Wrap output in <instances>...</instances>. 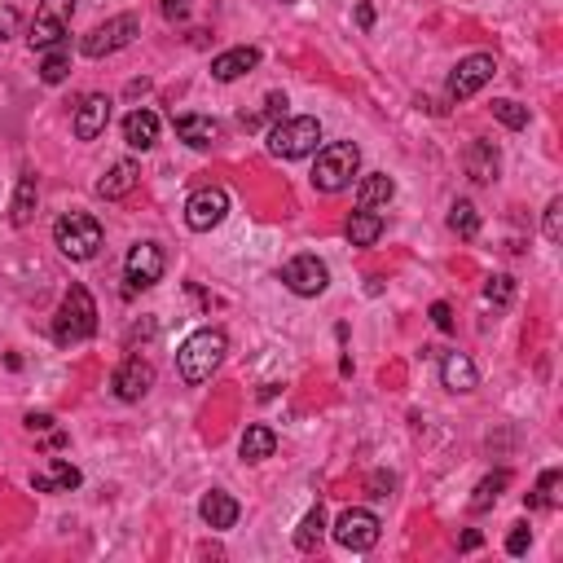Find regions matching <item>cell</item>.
<instances>
[{
	"label": "cell",
	"mask_w": 563,
	"mask_h": 563,
	"mask_svg": "<svg viewBox=\"0 0 563 563\" xmlns=\"http://www.w3.org/2000/svg\"><path fill=\"white\" fill-rule=\"evenodd\" d=\"M36 198H40L36 176L22 172V176H18V190H14V207H9V220H14L18 229H22V225H31V216H36Z\"/></svg>",
	"instance_id": "23"
},
{
	"label": "cell",
	"mask_w": 563,
	"mask_h": 563,
	"mask_svg": "<svg viewBox=\"0 0 563 563\" xmlns=\"http://www.w3.org/2000/svg\"><path fill=\"white\" fill-rule=\"evenodd\" d=\"M31 49H58V44L66 40V22H58V18H44V14H36V22H31Z\"/></svg>",
	"instance_id": "26"
},
{
	"label": "cell",
	"mask_w": 563,
	"mask_h": 563,
	"mask_svg": "<svg viewBox=\"0 0 563 563\" xmlns=\"http://www.w3.org/2000/svg\"><path fill=\"white\" fill-rule=\"evenodd\" d=\"M264 115H269V119H286V93H269V97H264Z\"/></svg>",
	"instance_id": "38"
},
{
	"label": "cell",
	"mask_w": 563,
	"mask_h": 563,
	"mask_svg": "<svg viewBox=\"0 0 563 563\" xmlns=\"http://www.w3.org/2000/svg\"><path fill=\"white\" fill-rule=\"evenodd\" d=\"M449 229H454L458 238H476V234H480V212H476V203L458 198V203L449 207Z\"/></svg>",
	"instance_id": "28"
},
{
	"label": "cell",
	"mask_w": 563,
	"mask_h": 563,
	"mask_svg": "<svg viewBox=\"0 0 563 563\" xmlns=\"http://www.w3.org/2000/svg\"><path fill=\"white\" fill-rule=\"evenodd\" d=\"M322 533H326V515H322V506H313V511L300 520L295 546H300V550H317V546H322Z\"/></svg>",
	"instance_id": "30"
},
{
	"label": "cell",
	"mask_w": 563,
	"mask_h": 563,
	"mask_svg": "<svg viewBox=\"0 0 563 563\" xmlns=\"http://www.w3.org/2000/svg\"><path fill=\"white\" fill-rule=\"evenodd\" d=\"M31 489L36 493H71V489H80V471L66 458H53V471L49 476H31Z\"/></svg>",
	"instance_id": "22"
},
{
	"label": "cell",
	"mask_w": 563,
	"mask_h": 563,
	"mask_svg": "<svg viewBox=\"0 0 563 563\" xmlns=\"http://www.w3.org/2000/svg\"><path fill=\"white\" fill-rule=\"evenodd\" d=\"M493 119H502L506 128H528V110L520 106V102H511V97H498V102H493Z\"/></svg>",
	"instance_id": "32"
},
{
	"label": "cell",
	"mask_w": 563,
	"mask_h": 563,
	"mask_svg": "<svg viewBox=\"0 0 563 563\" xmlns=\"http://www.w3.org/2000/svg\"><path fill=\"white\" fill-rule=\"evenodd\" d=\"M66 71H71V58H66V49L58 44V49H49V58H44L40 80H44V84H62V80H66Z\"/></svg>",
	"instance_id": "31"
},
{
	"label": "cell",
	"mask_w": 563,
	"mask_h": 563,
	"mask_svg": "<svg viewBox=\"0 0 563 563\" xmlns=\"http://www.w3.org/2000/svg\"><path fill=\"white\" fill-rule=\"evenodd\" d=\"M198 515H203V524H207V528H216V533H225V528H234V524H238L242 506H238L234 498H229V493L212 489L203 502H198Z\"/></svg>",
	"instance_id": "18"
},
{
	"label": "cell",
	"mask_w": 563,
	"mask_h": 563,
	"mask_svg": "<svg viewBox=\"0 0 563 563\" xmlns=\"http://www.w3.org/2000/svg\"><path fill=\"white\" fill-rule=\"evenodd\" d=\"M383 238V216L379 212H352V220H348V242L352 247H374V242Z\"/></svg>",
	"instance_id": "25"
},
{
	"label": "cell",
	"mask_w": 563,
	"mask_h": 563,
	"mask_svg": "<svg viewBox=\"0 0 563 563\" xmlns=\"http://www.w3.org/2000/svg\"><path fill=\"white\" fill-rule=\"evenodd\" d=\"M317 141H322V124L313 115L278 119L269 128V154H278V159H304V154L317 150Z\"/></svg>",
	"instance_id": "4"
},
{
	"label": "cell",
	"mask_w": 563,
	"mask_h": 563,
	"mask_svg": "<svg viewBox=\"0 0 563 563\" xmlns=\"http://www.w3.org/2000/svg\"><path fill=\"white\" fill-rule=\"evenodd\" d=\"M361 168V150L352 141H330V146L317 150V163H313V185L322 194H339L352 185V176Z\"/></svg>",
	"instance_id": "3"
},
{
	"label": "cell",
	"mask_w": 563,
	"mask_h": 563,
	"mask_svg": "<svg viewBox=\"0 0 563 563\" xmlns=\"http://www.w3.org/2000/svg\"><path fill=\"white\" fill-rule=\"evenodd\" d=\"M53 242L66 260H93L102 251V225L84 212H71L53 225Z\"/></svg>",
	"instance_id": "5"
},
{
	"label": "cell",
	"mask_w": 563,
	"mask_h": 563,
	"mask_svg": "<svg viewBox=\"0 0 563 563\" xmlns=\"http://www.w3.org/2000/svg\"><path fill=\"white\" fill-rule=\"evenodd\" d=\"M506 484H511V471H493V476H484V480L476 484V498H471V511H476V515H484L493 502L502 498V489H506Z\"/></svg>",
	"instance_id": "27"
},
{
	"label": "cell",
	"mask_w": 563,
	"mask_h": 563,
	"mask_svg": "<svg viewBox=\"0 0 563 563\" xmlns=\"http://www.w3.org/2000/svg\"><path fill=\"white\" fill-rule=\"evenodd\" d=\"M225 216H229V194L220 190V185H203V190H194L190 203H185V225H190L194 234H212Z\"/></svg>",
	"instance_id": "10"
},
{
	"label": "cell",
	"mask_w": 563,
	"mask_h": 563,
	"mask_svg": "<svg viewBox=\"0 0 563 563\" xmlns=\"http://www.w3.org/2000/svg\"><path fill=\"white\" fill-rule=\"evenodd\" d=\"M379 537H383L379 515L361 511V506H352V511H344L335 520V542L344 550H352V555H366V550H374V546H379Z\"/></svg>",
	"instance_id": "7"
},
{
	"label": "cell",
	"mask_w": 563,
	"mask_h": 563,
	"mask_svg": "<svg viewBox=\"0 0 563 563\" xmlns=\"http://www.w3.org/2000/svg\"><path fill=\"white\" fill-rule=\"evenodd\" d=\"M357 22H361V27H370V22H374V9H370V5H357Z\"/></svg>",
	"instance_id": "44"
},
{
	"label": "cell",
	"mask_w": 563,
	"mask_h": 563,
	"mask_svg": "<svg viewBox=\"0 0 563 563\" xmlns=\"http://www.w3.org/2000/svg\"><path fill=\"white\" fill-rule=\"evenodd\" d=\"M498 75V58L493 53H471V58H462L454 66V75H449V102H467V97H476L484 84Z\"/></svg>",
	"instance_id": "8"
},
{
	"label": "cell",
	"mask_w": 563,
	"mask_h": 563,
	"mask_svg": "<svg viewBox=\"0 0 563 563\" xmlns=\"http://www.w3.org/2000/svg\"><path fill=\"white\" fill-rule=\"evenodd\" d=\"M137 36H141V18L137 14H119V18H106L102 27L88 31V36L80 40V53L84 58H110V53L128 49Z\"/></svg>",
	"instance_id": "6"
},
{
	"label": "cell",
	"mask_w": 563,
	"mask_h": 563,
	"mask_svg": "<svg viewBox=\"0 0 563 563\" xmlns=\"http://www.w3.org/2000/svg\"><path fill=\"white\" fill-rule=\"evenodd\" d=\"M392 194H396L392 176L388 172H370V176H361V185H357V207L361 212H379V207L392 203Z\"/></svg>",
	"instance_id": "20"
},
{
	"label": "cell",
	"mask_w": 563,
	"mask_h": 563,
	"mask_svg": "<svg viewBox=\"0 0 563 563\" xmlns=\"http://www.w3.org/2000/svg\"><path fill=\"white\" fill-rule=\"evenodd\" d=\"M440 383H445L449 392H476L480 388L476 361H471L467 352H445V357H440Z\"/></svg>",
	"instance_id": "14"
},
{
	"label": "cell",
	"mask_w": 563,
	"mask_h": 563,
	"mask_svg": "<svg viewBox=\"0 0 563 563\" xmlns=\"http://www.w3.org/2000/svg\"><path fill=\"white\" fill-rule=\"evenodd\" d=\"M546 238L550 242L563 238V198H550V207H546Z\"/></svg>",
	"instance_id": "34"
},
{
	"label": "cell",
	"mask_w": 563,
	"mask_h": 563,
	"mask_svg": "<svg viewBox=\"0 0 563 563\" xmlns=\"http://www.w3.org/2000/svg\"><path fill=\"white\" fill-rule=\"evenodd\" d=\"M229 352V339L225 330H194L190 339L181 344V352H176V370H181L185 383H207L212 374L220 370V361H225Z\"/></svg>",
	"instance_id": "1"
},
{
	"label": "cell",
	"mask_w": 563,
	"mask_h": 563,
	"mask_svg": "<svg viewBox=\"0 0 563 563\" xmlns=\"http://www.w3.org/2000/svg\"><path fill=\"white\" fill-rule=\"evenodd\" d=\"M260 66V49H251V44H238V49L220 53V58H212V80L229 84V80H242L247 71H256Z\"/></svg>",
	"instance_id": "15"
},
{
	"label": "cell",
	"mask_w": 563,
	"mask_h": 563,
	"mask_svg": "<svg viewBox=\"0 0 563 563\" xmlns=\"http://www.w3.org/2000/svg\"><path fill=\"white\" fill-rule=\"evenodd\" d=\"M93 330H97V304H93V295H88V286H71V291L62 295L58 317H53V339H58L62 348H71V344L93 339Z\"/></svg>",
	"instance_id": "2"
},
{
	"label": "cell",
	"mask_w": 563,
	"mask_h": 563,
	"mask_svg": "<svg viewBox=\"0 0 563 563\" xmlns=\"http://www.w3.org/2000/svg\"><path fill=\"white\" fill-rule=\"evenodd\" d=\"M176 137L194 150H212L220 141V124L212 115H176Z\"/></svg>",
	"instance_id": "17"
},
{
	"label": "cell",
	"mask_w": 563,
	"mask_h": 563,
	"mask_svg": "<svg viewBox=\"0 0 563 563\" xmlns=\"http://www.w3.org/2000/svg\"><path fill=\"white\" fill-rule=\"evenodd\" d=\"M185 14H190V0H163V18L168 22H185Z\"/></svg>",
	"instance_id": "37"
},
{
	"label": "cell",
	"mask_w": 563,
	"mask_h": 563,
	"mask_svg": "<svg viewBox=\"0 0 563 563\" xmlns=\"http://www.w3.org/2000/svg\"><path fill=\"white\" fill-rule=\"evenodd\" d=\"M154 388V366L150 361H141V357H128L124 366L115 370V396L119 401H141V396H146Z\"/></svg>",
	"instance_id": "13"
},
{
	"label": "cell",
	"mask_w": 563,
	"mask_h": 563,
	"mask_svg": "<svg viewBox=\"0 0 563 563\" xmlns=\"http://www.w3.org/2000/svg\"><path fill=\"white\" fill-rule=\"evenodd\" d=\"M388 489H392V476H374L370 480V498H388Z\"/></svg>",
	"instance_id": "41"
},
{
	"label": "cell",
	"mask_w": 563,
	"mask_h": 563,
	"mask_svg": "<svg viewBox=\"0 0 563 563\" xmlns=\"http://www.w3.org/2000/svg\"><path fill=\"white\" fill-rule=\"evenodd\" d=\"M141 181V168L132 159H119L115 168H110L102 181H97V198H106V203H115V198H124V194H132V185Z\"/></svg>",
	"instance_id": "19"
},
{
	"label": "cell",
	"mask_w": 563,
	"mask_h": 563,
	"mask_svg": "<svg viewBox=\"0 0 563 563\" xmlns=\"http://www.w3.org/2000/svg\"><path fill=\"white\" fill-rule=\"evenodd\" d=\"M124 141L132 150H150L159 141V115L154 110H132L124 119Z\"/></svg>",
	"instance_id": "21"
},
{
	"label": "cell",
	"mask_w": 563,
	"mask_h": 563,
	"mask_svg": "<svg viewBox=\"0 0 563 563\" xmlns=\"http://www.w3.org/2000/svg\"><path fill=\"white\" fill-rule=\"evenodd\" d=\"M53 418L49 414H27V432H49Z\"/></svg>",
	"instance_id": "40"
},
{
	"label": "cell",
	"mask_w": 563,
	"mask_h": 563,
	"mask_svg": "<svg viewBox=\"0 0 563 563\" xmlns=\"http://www.w3.org/2000/svg\"><path fill=\"white\" fill-rule=\"evenodd\" d=\"M282 282H286V291H291V295L313 300V295H322L330 286V269L317 256H295V260H286Z\"/></svg>",
	"instance_id": "11"
},
{
	"label": "cell",
	"mask_w": 563,
	"mask_h": 563,
	"mask_svg": "<svg viewBox=\"0 0 563 563\" xmlns=\"http://www.w3.org/2000/svg\"><path fill=\"white\" fill-rule=\"evenodd\" d=\"M432 322H436L440 330H454V313H449V304H445V300H436V304H432Z\"/></svg>",
	"instance_id": "39"
},
{
	"label": "cell",
	"mask_w": 563,
	"mask_h": 563,
	"mask_svg": "<svg viewBox=\"0 0 563 563\" xmlns=\"http://www.w3.org/2000/svg\"><path fill=\"white\" fill-rule=\"evenodd\" d=\"M528 546H533V533H528V524H515L511 537H506V555H524Z\"/></svg>",
	"instance_id": "36"
},
{
	"label": "cell",
	"mask_w": 563,
	"mask_h": 563,
	"mask_svg": "<svg viewBox=\"0 0 563 563\" xmlns=\"http://www.w3.org/2000/svg\"><path fill=\"white\" fill-rule=\"evenodd\" d=\"M110 106H115V102H110L106 93H88L80 102V110H75V124H71L75 137H80V141H97V137H102L106 124H110Z\"/></svg>",
	"instance_id": "12"
},
{
	"label": "cell",
	"mask_w": 563,
	"mask_h": 563,
	"mask_svg": "<svg viewBox=\"0 0 563 563\" xmlns=\"http://www.w3.org/2000/svg\"><path fill=\"white\" fill-rule=\"evenodd\" d=\"M40 14L44 18H58V22H71L75 0H40Z\"/></svg>",
	"instance_id": "35"
},
{
	"label": "cell",
	"mask_w": 563,
	"mask_h": 563,
	"mask_svg": "<svg viewBox=\"0 0 563 563\" xmlns=\"http://www.w3.org/2000/svg\"><path fill=\"white\" fill-rule=\"evenodd\" d=\"M484 300H489L493 308H506V304L515 300V278H506V273L489 278V286H484Z\"/></svg>",
	"instance_id": "33"
},
{
	"label": "cell",
	"mask_w": 563,
	"mask_h": 563,
	"mask_svg": "<svg viewBox=\"0 0 563 563\" xmlns=\"http://www.w3.org/2000/svg\"><path fill=\"white\" fill-rule=\"evenodd\" d=\"M14 22H18V14H14V9H0V40H5L9 31H14Z\"/></svg>",
	"instance_id": "42"
},
{
	"label": "cell",
	"mask_w": 563,
	"mask_h": 563,
	"mask_svg": "<svg viewBox=\"0 0 563 563\" xmlns=\"http://www.w3.org/2000/svg\"><path fill=\"white\" fill-rule=\"evenodd\" d=\"M559 484H563V471H555V467L542 471V480H537L528 506H533V511H550V506H559Z\"/></svg>",
	"instance_id": "29"
},
{
	"label": "cell",
	"mask_w": 563,
	"mask_h": 563,
	"mask_svg": "<svg viewBox=\"0 0 563 563\" xmlns=\"http://www.w3.org/2000/svg\"><path fill=\"white\" fill-rule=\"evenodd\" d=\"M163 269H168V256H163L159 242H137V247L128 251L124 260V278H128V295L146 291V286H154L163 278Z\"/></svg>",
	"instance_id": "9"
},
{
	"label": "cell",
	"mask_w": 563,
	"mask_h": 563,
	"mask_svg": "<svg viewBox=\"0 0 563 563\" xmlns=\"http://www.w3.org/2000/svg\"><path fill=\"white\" fill-rule=\"evenodd\" d=\"M242 458L247 462H264V458H273V449H278V436H273V427H264V423H256V427H247L242 432Z\"/></svg>",
	"instance_id": "24"
},
{
	"label": "cell",
	"mask_w": 563,
	"mask_h": 563,
	"mask_svg": "<svg viewBox=\"0 0 563 563\" xmlns=\"http://www.w3.org/2000/svg\"><path fill=\"white\" fill-rule=\"evenodd\" d=\"M462 163H467V176L476 185H489V181H498V146H493V141H471L467 146V154H462Z\"/></svg>",
	"instance_id": "16"
},
{
	"label": "cell",
	"mask_w": 563,
	"mask_h": 563,
	"mask_svg": "<svg viewBox=\"0 0 563 563\" xmlns=\"http://www.w3.org/2000/svg\"><path fill=\"white\" fill-rule=\"evenodd\" d=\"M480 542H484V537L476 533V528H471V533H462V542H458V546H462V550H476Z\"/></svg>",
	"instance_id": "43"
}]
</instances>
